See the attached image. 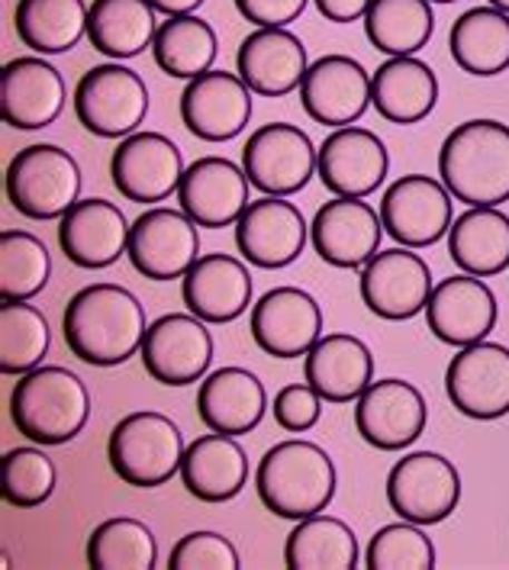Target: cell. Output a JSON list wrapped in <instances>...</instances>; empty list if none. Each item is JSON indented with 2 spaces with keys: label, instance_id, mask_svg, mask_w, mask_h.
I'll list each match as a JSON object with an SVG mask.
<instances>
[{
  "label": "cell",
  "instance_id": "cell-5",
  "mask_svg": "<svg viewBox=\"0 0 509 570\" xmlns=\"http://www.w3.org/2000/svg\"><path fill=\"white\" fill-rule=\"evenodd\" d=\"M184 449L187 445H184L178 422H172L165 413H155V410H139L114 425L110 442H107V458L123 483L151 490L180 474Z\"/></svg>",
  "mask_w": 509,
  "mask_h": 570
},
{
  "label": "cell",
  "instance_id": "cell-17",
  "mask_svg": "<svg viewBox=\"0 0 509 570\" xmlns=\"http://www.w3.org/2000/svg\"><path fill=\"white\" fill-rule=\"evenodd\" d=\"M361 301L364 306L390 323H403L425 313V303L432 297V271L413 255L407 245L378 252L364 268H361Z\"/></svg>",
  "mask_w": 509,
  "mask_h": 570
},
{
  "label": "cell",
  "instance_id": "cell-11",
  "mask_svg": "<svg viewBox=\"0 0 509 570\" xmlns=\"http://www.w3.org/2000/svg\"><path fill=\"white\" fill-rule=\"evenodd\" d=\"M384 233L407 248H429L446 239L454 223L451 190L429 175H403L381 197Z\"/></svg>",
  "mask_w": 509,
  "mask_h": 570
},
{
  "label": "cell",
  "instance_id": "cell-49",
  "mask_svg": "<svg viewBox=\"0 0 509 570\" xmlns=\"http://www.w3.org/2000/svg\"><path fill=\"white\" fill-rule=\"evenodd\" d=\"M155 7V13H165V17H184L190 10H197L204 0H149Z\"/></svg>",
  "mask_w": 509,
  "mask_h": 570
},
{
  "label": "cell",
  "instance_id": "cell-44",
  "mask_svg": "<svg viewBox=\"0 0 509 570\" xmlns=\"http://www.w3.org/2000/svg\"><path fill=\"white\" fill-rule=\"evenodd\" d=\"M364 568L371 570H432L435 548L417 522H393L374 532L364 551Z\"/></svg>",
  "mask_w": 509,
  "mask_h": 570
},
{
  "label": "cell",
  "instance_id": "cell-22",
  "mask_svg": "<svg viewBox=\"0 0 509 570\" xmlns=\"http://www.w3.org/2000/svg\"><path fill=\"white\" fill-rule=\"evenodd\" d=\"M390 171L384 139L371 129L342 126L316 151V175L335 197H368Z\"/></svg>",
  "mask_w": 509,
  "mask_h": 570
},
{
  "label": "cell",
  "instance_id": "cell-1",
  "mask_svg": "<svg viewBox=\"0 0 509 570\" xmlns=\"http://www.w3.org/2000/svg\"><path fill=\"white\" fill-rule=\"evenodd\" d=\"M146 330L143 303L120 284L81 287L61 316L68 352L90 367H120L143 348Z\"/></svg>",
  "mask_w": 509,
  "mask_h": 570
},
{
  "label": "cell",
  "instance_id": "cell-31",
  "mask_svg": "<svg viewBox=\"0 0 509 570\" xmlns=\"http://www.w3.org/2000/svg\"><path fill=\"white\" fill-rule=\"evenodd\" d=\"M197 413L211 432L248 435L268 413V393L245 367H219L197 391Z\"/></svg>",
  "mask_w": 509,
  "mask_h": 570
},
{
  "label": "cell",
  "instance_id": "cell-42",
  "mask_svg": "<svg viewBox=\"0 0 509 570\" xmlns=\"http://www.w3.org/2000/svg\"><path fill=\"white\" fill-rule=\"evenodd\" d=\"M52 274V258L46 242L23 229L0 233V294L3 301H30Z\"/></svg>",
  "mask_w": 509,
  "mask_h": 570
},
{
  "label": "cell",
  "instance_id": "cell-41",
  "mask_svg": "<svg viewBox=\"0 0 509 570\" xmlns=\"http://www.w3.org/2000/svg\"><path fill=\"white\" fill-rule=\"evenodd\" d=\"M158 544L146 522L114 515L100 522L88 539V564L97 570H151Z\"/></svg>",
  "mask_w": 509,
  "mask_h": 570
},
{
  "label": "cell",
  "instance_id": "cell-37",
  "mask_svg": "<svg viewBox=\"0 0 509 570\" xmlns=\"http://www.w3.org/2000/svg\"><path fill=\"white\" fill-rule=\"evenodd\" d=\"M88 10L85 0H17L13 27L27 49L61 56L88 32Z\"/></svg>",
  "mask_w": 509,
  "mask_h": 570
},
{
  "label": "cell",
  "instance_id": "cell-25",
  "mask_svg": "<svg viewBox=\"0 0 509 570\" xmlns=\"http://www.w3.org/2000/svg\"><path fill=\"white\" fill-rule=\"evenodd\" d=\"M65 110V81L59 68L42 59H13L0 71V117L10 129L36 132L59 120Z\"/></svg>",
  "mask_w": 509,
  "mask_h": 570
},
{
  "label": "cell",
  "instance_id": "cell-6",
  "mask_svg": "<svg viewBox=\"0 0 509 570\" xmlns=\"http://www.w3.org/2000/svg\"><path fill=\"white\" fill-rule=\"evenodd\" d=\"M7 200L27 219H61L81 197L78 161L52 142L27 146L7 165Z\"/></svg>",
  "mask_w": 509,
  "mask_h": 570
},
{
  "label": "cell",
  "instance_id": "cell-45",
  "mask_svg": "<svg viewBox=\"0 0 509 570\" xmlns=\"http://www.w3.org/2000/svg\"><path fill=\"white\" fill-rule=\"evenodd\" d=\"M168 568L175 570H239V551L219 532H187L172 548Z\"/></svg>",
  "mask_w": 509,
  "mask_h": 570
},
{
  "label": "cell",
  "instance_id": "cell-36",
  "mask_svg": "<svg viewBox=\"0 0 509 570\" xmlns=\"http://www.w3.org/2000/svg\"><path fill=\"white\" fill-rule=\"evenodd\" d=\"M284 564L291 570H352L359 568V539L352 525L332 515H306L291 529L284 544Z\"/></svg>",
  "mask_w": 509,
  "mask_h": 570
},
{
  "label": "cell",
  "instance_id": "cell-15",
  "mask_svg": "<svg viewBox=\"0 0 509 570\" xmlns=\"http://www.w3.org/2000/svg\"><path fill=\"white\" fill-rule=\"evenodd\" d=\"M184 158L161 132H133L110 155V180L133 204H161L180 187Z\"/></svg>",
  "mask_w": 509,
  "mask_h": 570
},
{
  "label": "cell",
  "instance_id": "cell-33",
  "mask_svg": "<svg viewBox=\"0 0 509 570\" xmlns=\"http://www.w3.org/2000/svg\"><path fill=\"white\" fill-rule=\"evenodd\" d=\"M451 262L464 274L497 277L509 268V216L500 207H468L449 229Z\"/></svg>",
  "mask_w": 509,
  "mask_h": 570
},
{
  "label": "cell",
  "instance_id": "cell-21",
  "mask_svg": "<svg viewBox=\"0 0 509 570\" xmlns=\"http://www.w3.org/2000/svg\"><path fill=\"white\" fill-rule=\"evenodd\" d=\"M429 332L451 348L483 342L497 326V297L474 274H454L432 287L425 303Z\"/></svg>",
  "mask_w": 509,
  "mask_h": 570
},
{
  "label": "cell",
  "instance_id": "cell-48",
  "mask_svg": "<svg viewBox=\"0 0 509 570\" xmlns=\"http://www.w3.org/2000/svg\"><path fill=\"white\" fill-rule=\"evenodd\" d=\"M316 7L332 23H355V20H364L371 0H316Z\"/></svg>",
  "mask_w": 509,
  "mask_h": 570
},
{
  "label": "cell",
  "instance_id": "cell-16",
  "mask_svg": "<svg viewBox=\"0 0 509 570\" xmlns=\"http://www.w3.org/2000/svg\"><path fill=\"white\" fill-rule=\"evenodd\" d=\"M381 210L368 207L361 197H332L310 223V242L332 268L361 271L381 252Z\"/></svg>",
  "mask_w": 509,
  "mask_h": 570
},
{
  "label": "cell",
  "instance_id": "cell-43",
  "mask_svg": "<svg viewBox=\"0 0 509 570\" xmlns=\"http://www.w3.org/2000/svg\"><path fill=\"white\" fill-rule=\"evenodd\" d=\"M56 464L39 449H13L0 461V493L17 510H36L56 493Z\"/></svg>",
  "mask_w": 509,
  "mask_h": 570
},
{
  "label": "cell",
  "instance_id": "cell-7",
  "mask_svg": "<svg viewBox=\"0 0 509 570\" xmlns=\"http://www.w3.org/2000/svg\"><path fill=\"white\" fill-rule=\"evenodd\" d=\"M75 114L94 136L126 139L149 114V88L126 65H97L75 88Z\"/></svg>",
  "mask_w": 509,
  "mask_h": 570
},
{
  "label": "cell",
  "instance_id": "cell-26",
  "mask_svg": "<svg viewBox=\"0 0 509 570\" xmlns=\"http://www.w3.org/2000/svg\"><path fill=\"white\" fill-rule=\"evenodd\" d=\"M129 223L117 204L104 197L78 200L61 216L59 245L65 258L78 268H110L129 248Z\"/></svg>",
  "mask_w": 509,
  "mask_h": 570
},
{
  "label": "cell",
  "instance_id": "cell-35",
  "mask_svg": "<svg viewBox=\"0 0 509 570\" xmlns=\"http://www.w3.org/2000/svg\"><path fill=\"white\" fill-rule=\"evenodd\" d=\"M155 7L149 0H94L88 10L90 46L107 59H136L155 42Z\"/></svg>",
  "mask_w": 509,
  "mask_h": 570
},
{
  "label": "cell",
  "instance_id": "cell-24",
  "mask_svg": "<svg viewBox=\"0 0 509 570\" xmlns=\"http://www.w3.org/2000/svg\"><path fill=\"white\" fill-rule=\"evenodd\" d=\"M180 210L187 213L200 229L233 226L248 207V178L229 158L207 155L184 168L178 187Z\"/></svg>",
  "mask_w": 509,
  "mask_h": 570
},
{
  "label": "cell",
  "instance_id": "cell-29",
  "mask_svg": "<svg viewBox=\"0 0 509 570\" xmlns=\"http://www.w3.org/2000/svg\"><path fill=\"white\" fill-rule=\"evenodd\" d=\"M303 374L326 403H352L374 381V355L359 335L332 332L306 352Z\"/></svg>",
  "mask_w": 509,
  "mask_h": 570
},
{
  "label": "cell",
  "instance_id": "cell-34",
  "mask_svg": "<svg viewBox=\"0 0 509 570\" xmlns=\"http://www.w3.org/2000/svg\"><path fill=\"white\" fill-rule=\"evenodd\" d=\"M454 65L474 78H493L509 68V13L497 7L464 10L449 32Z\"/></svg>",
  "mask_w": 509,
  "mask_h": 570
},
{
  "label": "cell",
  "instance_id": "cell-50",
  "mask_svg": "<svg viewBox=\"0 0 509 570\" xmlns=\"http://www.w3.org/2000/svg\"><path fill=\"white\" fill-rule=\"evenodd\" d=\"M490 7H497V10H503V13H509V0H490Z\"/></svg>",
  "mask_w": 509,
  "mask_h": 570
},
{
  "label": "cell",
  "instance_id": "cell-23",
  "mask_svg": "<svg viewBox=\"0 0 509 570\" xmlns=\"http://www.w3.org/2000/svg\"><path fill=\"white\" fill-rule=\"evenodd\" d=\"M180 120L204 142H229L252 120V90L239 75L207 71L180 94Z\"/></svg>",
  "mask_w": 509,
  "mask_h": 570
},
{
  "label": "cell",
  "instance_id": "cell-3",
  "mask_svg": "<svg viewBox=\"0 0 509 570\" xmlns=\"http://www.w3.org/2000/svg\"><path fill=\"white\" fill-rule=\"evenodd\" d=\"M335 483L339 478L332 458L306 439H287L268 449L255 471L262 507L291 522L326 510L335 497Z\"/></svg>",
  "mask_w": 509,
  "mask_h": 570
},
{
  "label": "cell",
  "instance_id": "cell-46",
  "mask_svg": "<svg viewBox=\"0 0 509 570\" xmlns=\"http://www.w3.org/2000/svg\"><path fill=\"white\" fill-rule=\"evenodd\" d=\"M323 413V396L313 391L310 384H287L274 396V422L284 432L303 435L310 432Z\"/></svg>",
  "mask_w": 509,
  "mask_h": 570
},
{
  "label": "cell",
  "instance_id": "cell-8",
  "mask_svg": "<svg viewBox=\"0 0 509 570\" xmlns=\"http://www.w3.org/2000/svg\"><path fill=\"white\" fill-rule=\"evenodd\" d=\"M388 503L407 522L439 525L461 503V474L439 451L403 454L388 474Z\"/></svg>",
  "mask_w": 509,
  "mask_h": 570
},
{
  "label": "cell",
  "instance_id": "cell-32",
  "mask_svg": "<svg viewBox=\"0 0 509 570\" xmlns=\"http://www.w3.org/2000/svg\"><path fill=\"white\" fill-rule=\"evenodd\" d=\"M439 78L417 56L388 59L371 75V104L388 122L413 126L435 110Z\"/></svg>",
  "mask_w": 509,
  "mask_h": 570
},
{
  "label": "cell",
  "instance_id": "cell-38",
  "mask_svg": "<svg viewBox=\"0 0 509 570\" xmlns=\"http://www.w3.org/2000/svg\"><path fill=\"white\" fill-rule=\"evenodd\" d=\"M435 13L432 0H371L364 13L368 42L390 59L413 56L432 39Z\"/></svg>",
  "mask_w": 509,
  "mask_h": 570
},
{
  "label": "cell",
  "instance_id": "cell-13",
  "mask_svg": "<svg viewBox=\"0 0 509 570\" xmlns=\"http://www.w3.org/2000/svg\"><path fill=\"white\" fill-rule=\"evenodd\" d=\"M425 396L403 377L371 381L355 400V429L378 451H403L425 432Z\"/></svg>",
  "mask_w": 509,
  "mask_h": 570
},
{
  "label": "cell",
  "instance_id": "cell-2",
  "mask_svg": "<svg viewBox=\"0 0 509 570\" xmlns=\"http://www.w3.org/2000/svg\"><path fill=\"white\" fill-rule=\"evenodd\" d=\"M439 178L464 207H500L509 200V126L468 120L439 149Z\"/></svg>",
  "mask_w": 509,
  "mask_h": 570
},
{
  "label": "cell",
  "instance_id": "cell-28",
  "mask_svg": "<svg viewBox=\"0 0 509 570\" xmlns=\"http://www.w3.org/2000/svg\"><path fill=\"white\" fill-rule=\"evenodd\" d=\"M236 68L252 94L284 97L300 88L310 65L306 49L294 32L284 27H258L242 39Z\"/></svg>",
  "mask_w": 509,
  "mask_h": 570
},
{
  "label": "cell",
  "instance_id": "cell-10",
  "mask_svg": "<svg viewBox=\"0 0 509 570\" xmlns=\"http://www.w3.org/2000/svg\"><path fill=\"white\" fill-rule=\"evenodd\" d=\"M451 406L478 422L503 420L509 413V348L500 342H474L458 348L446 371Z\"/></svg>",
  "mask_w": 509,
  "mask_h": 570
},
{
  "label": "cell",
  "instance_id": "cell-19",
  "mask_svg": "<svg viewBox=\"0 0 509 570\" xmlns=\"http://www.w3.org/2000/svg\"><path fill=\"white\" fill-rule=\"evenodd\" d=\"M323 335V309L300 287H274L252 306V338L271 358H300Z\"/></svg>",
  "mask_w": 509,
  "mask_h": 570
},
{
  "label": "cell",
  "instance_id": "cell-40",
  "mask_svg": "<svg viewBox=\"0 0 509 570\" xmlns=\"http://www.w3.org/2000/svg\"><path fill=\"white\" fill-rule=\"evenodd\" d=\"M52 345V330L42 309L27 301H3L0 306V371L27 374L39 367Z\"/></svg>",
  "mask_w": 509,
  "mask_h": 570
},
{
  "label": "cell",
  "instance_id": "cell-20",
  "mask_svg": "<svg viewBox=\"0 0 509 570\" xmlns=\"http://www.w3.org/2000/svg\"><path fill=\"white\" fill-rule=\"evenodd\" d=\"M300 104L320 126H352L371 107V75L349 56H323L300 81Z\"/></svg>",
  "mask_w": 509,
  "mask_h": 570
},
{
  "label": "cell",
  "instance_id": "cell-9",
  "mask_svg": "<svg viewBox=\"0 0 509 570\" xmlns=\"http://www.w3.org/2000/svg\"><path fill=\"white\" fill-rule=\"evenodd\" d=\"M242 168L255 190L268 197H291L316 171V149L310 136L291 122H265L242 149Z\"/></svg>",
  "mask_w": 509,
  "mask_h": 570
},
{
  "label": "cell",
  "instance_id": "cell-51",
  "mask_svg": "<svg viewBox=\"0 0 509 570\" xmlns=\"http://www.w3.org/2000/svg\"><path fill=\"white\" fill-rule=\"evenodd\" d=\"M432 3H454V0H432Z\"/></svg>",
  "mask_w": 509,
  "mask_h": 570
},
{
  "label": "cell",
  "instance_id": "cell-47",
  "mask_svg": "<svg viewBox=\"0 0 509 570\" xmlns=\"http://www.w3.org/2000/svg\"><path fill=\"white\" fill-rule=\"evenodd\" d=\"M310 0H236V10L255 27H287L306 10Z\"/></svg>",
  "mask_w": 509,
  "mask_h": 570
},
{
  "label": "cell",
  "instance_id": "cell-27",
  "mask_svg": "<svg viewBox=\"0 0 509 570\" xmlns=\"http://www.w3.org/2000/svg\"><path fill=\"white\" fill-rule=\"evenodd\" d=\"M180 281V301L204 323H233L252 303V274L239 258L223 252L200 255Z\"/></svg>",
  "mask_w": 509,
  "mask_h": 570
},
{
  "label": "cell",
  "instance_id": "cell-39",
  "mask_svg": "<svg viewBox=\"0 0 509 570\" xmlns=\"http://www.w3.org/2000/svg\"><path fill=\"white\" fill-rule=\"evenodd\" d=\"M219 42L216 32L207 20L184 13V17H168V23H161L151 42V56L155 65L178 81H194L200 75H207L216 61Z\"/></svg>",
  "mask_w": 509,
  "mask_h": 570
},
{
  "label": "cell",
  "instance_id": "cell-4",
  "mask_svg": "<svg viewBox=\"0 0 509 570\" xmlns=\"http://www.w3.org/2000/svg\"><path fill=\"white\" fill-rule=\"evenodd\" d=\"M10 420L36 445H68L90 420L88 384L68 367H32L10 393Z\"/></svg>",
  "mask_w": 509,
  "mask_h": 570
},
{
  "label": "cell",
  "instance_id": "cell-18",
  "mask_svg": "<svg viewBox=\"0 0 509 570\" xmlns=\"http://www.w3.org/2000/svg\"><path fill=\"white\" fill-rule=\"evenodd\" d=\"M310 242V226L300 207L284 197L248 200L236 219V248L255 268H287L294 265Z\"/></svg>",
  "mask_w": 509,
  "mask_h": 570
},
{
  "label": "cell",
  "instance_id": "cell-12",
  "mask_svg": "<svg viewBox=\"0 0 509 570\" xmlns=\"http://www.w3.org/2000/svg\"><path fill=\"white\" fill-rule=\"evenodd\" d=\"M139 355L151 381L187 387L211 371L213 335L194 313H168L146 330Z\"/></svg>",
  "mask_w": 509,
  "mask_h": 570
},
{
  "label": "cell",
  "instance_id": "cell-30",
  "mask_svg": "<svg viewBox=\"0 0 509 570\" xmlns=\"http://www.w3.org/2000/svg\"><path fill=\"white\" fill-rule=\"evenodd\" d=\"M180 481L190 497L204 503H229L245 490L248 454L236 442V435L207 432L184 449Z\"/></svg>",
  "mask_w": 509,
  "mask_h": 570
},
{
  "label": "cell",
  "instance_id": "cell-14",
  "mask_svg": "<svg viewBox=\"0 0 509 570\" xmlns=\"http://www.w3.org/2000/svg\"><path fill=\"white\" fill-rule=\"evenodd\" d=\"M126 255L133 268L149 281H178L200 258L197 223L184 210H146L129 229Z\"/></svg>",
  "mask_w": 509,
  "mask_h": 570
}]
</instances>
